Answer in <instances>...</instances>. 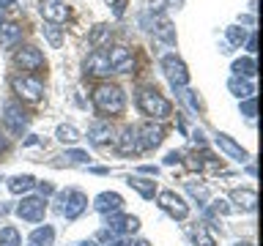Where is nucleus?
<instances>
[{"label":"nucleus","instance_id":"obj_30","mask_svg":"<svg viewBox=\"0 0 263 246\" xmlns=\"http://www.w3.org/2000/svg\"><path fill=\"white\" fill-rule=\"evenodd\" d=\"M123 221H126V216H123V213H118V211H112V213H107L104 224L110 227V230H115V233H123Z\"/></svg>","mask_w":263,"mask_h":246},{"label":"nucleus","instance_id":"obj_32","mask_svg":"<svg viewBox=\"0 0 263 246\" xmlns=\"http://www.w3.org/2000/svg\"><path fill=\"white\" fill-rule=\"evenodd\" d=\"M192 235H195V243H197V246H217V241L211 238V233H209L205 227H195Z\"/></svg>","mask_w":263,"mask_h":246},{"label":"nucleus","instance_id":"obj_9","mask_svg":"<svg viewBox=\"0 0 263 246\" xmlns=\"http://www.w3.org/2000/svg\"><path fill=\"white\" fill-rule=\"evenodd\" d=\"M3 120H6V126L11 129V134H22L25 126H28V112L22 110L20 104H6V110H3Z\"/></svg>","mask_w":263,"mask_h":246},{"label":"nucleus","instance_id":"obj_40","mask_svg":"<svg viewBox=\"0 0 263 246\" xmlns=\"http://www.w3.org/2000/svg\"><path fill=\"white\" fill-rule=\"evenodd\" d=\"M255 47H258V36L252 33V36L247 38V49H250V52H255Z\"/></svg>","mask_w":263,"mask_h":246},{"label":"nucleus","instance_id":"obj_38","mask_svg":"<svg viewBox=\"0 0 263 246\" xmlns=\"http://www.w3.org/2000/svg\"><path fill=\"white\" fill-rule=\"evenodd\" d=\"M123 8H126V0H115V6H112L115 16H121V14H123Z\"/></svg>","mask_w":263,"mask_h":246},{"label":"nucleus","instance_id":"obj_52","mask_svg":"<svg viewBox=\"0 0 263 246\" xmlns=\"http://www.w3.org/2000/svg\"><path fill=\"white\" fill-rule=\"evenodd\" d=\"M30 246H36V243H30Z\"/></svg>","mask_w":263,"mask_h":246},{"label":"nucleus","instance_id":"obj_36","mask_svg":"<svg viewBox=\"0 0 263 246\" xmlns=\"http://www.w3.org/2000/svg\"><path fill=\"white\" fill-rule=\"evenodd\" d=\"M241 112H244V115H247V118H250V120L255 118V98H247V101L241 104Z\"/></svg>","mask_w":263,"mask_h":246},{"label":"nucleus","instance_id":"obj_37","mask_svg":"<svg viewBox=\"0 0 263 246\" xmlns=\"http://www.w3.org/2000/svg\"><path fill=\"white\" fill-rule=\"evenodd\" d=\"M173 0H148V8H151V11H162L164 6H170Z\"/></svg>","mask_w":263,"mask_h":246},{"label":"nucleus","instance_id":"obj_3","mask_svg":"<svg viewBox=\"0 0 263 246\" xmlns=\"http://www.w3.org/2000/svg\"><path fill=\"white\" fill-rule=\"evenodd\" d=\"M14 93L22 98V101H39L41 96H44V82L39 77H30V74H25V77H16L14 79Z\"/></svg>","mask_w":263,"mask_h":246},{"label":"nucleus","instance_id":"obj_8","mask_svg":"<svg viewBox=\"0 0 263 246\" xmlns=\"http://www.w3.org/2000/svg\"><path fill=\"white\" fill-rule=\"evenodd\" d=\"M159 205L162 211H167L173 219H186L189 216V205L181 200L176 192H159Z\"/></svg>","mask_w":263,"mask_h":246},{"label":"nucleus","instance_id":"obj_28","mask_svg":"<svg viewBox=\"0 0 263 246\" xmlns=\"http://www.w3.org/2000/svg\"><path fill=\"white\" fill-rule=\"evenodd\" d=\"M225 36H228V41H230L233 47H241L244 41L250 38V36H247V30L238 28V25H233V28H225Z\"/></svg>","mask_w":263,"mask_h":246},{"label":"nucleus","instance_id":"obj_24","mask_svg":"<svg viewBox=\"0 0 263 246\" xmlns=\"http://www.w3.org/2000/svg\"><path fill=\"white\" fill-rule=\"evenodd\" d=\"M233 71H236V77H255V71H258L255 57H238L233 63Z\"/></svg>","mask_w":263,"mask_h":246},{"label":"nucleus","instance_id":"obj_19","mask_svg":"<svg viewBox=\"0 0 263 246\" xmlns=\"http://www.w3.org/2000/svg\"><path fill=\"white\" fill-rule=\"evenodd\" d=\"M20 38H22V25L0 22V44H3V47H14Z\"/></svg>","mask_w":263,"mask_h":246},{"label":"nucleus","instance_id":"obj_1","mask_svg":"<svg viewBox=\"0 0 263 246\" xmlns=\"http://www.w3.org/2000/svg\"><path fill=\"white\" fill-rule=\"evenodd\" d=\"M93 104L104 115H121L126 101H123V90L118 85L104 82V85H96V90H93Z\"/></svg>","mask_w":263,"mask_h":246},{"label":"nucleus","instance_id":"obj_20","mask_svg":"<svg viewBox=\"0 0 263 246\" xmlns=\"http://www.w3.org/2000/svg\"><path fill=\"white\" fill-rule=\"evenodd\" d=\"M126 183L135 189L137 194H143L145 200H151V197L156 194V180H148V178H143V175H129Z\"/></svg>","mask_w":263,"mask_h":246},{"label":"nucleus","instance_id":"obj_21","mask_svg":"<svg viewBox=\"0 0 263 246\" xmlns=\"http://www.w3.org/2000/svg\"><path fill=\"white\" fill-rule=\"evenodd\" d=\"M154 36L162 38L164 44H176V28L170 25V19H164V16H159V19H154Z\"/></svg>","mask_w":263,"mask_h":246},{"label":"nucleus","instance_id":"obj_16","mask_svg":"<svg viewBox=\"0 0 263 246\" xmlns=\"http://www.w3.org/2000/svg\"><path fill=\"white\" fill-rule=\"evenodd\" d=\"M121 205H123V197L118 192H102L93 200V208L99 213H112V211H121Z\"/></svg>","mask_w":263,"mask_h":246},{"label":"nucleus","instance_id":"obj_22","mask_svg":"<svg viewBox=\"0 0 263 246\" xmlns=\"http://www.w3.org/2000/svg\"><path fill=\"white\" fill-rule=\"evenodd\" d=\"M36 186V178L33 175H16L8 180V192L11 194H25V192H30V189Z\"/></svg>","mask_w":263,"mask_h":246},{"label":"nucleus","instance_id":"obj_5","mask_svg":"<svg viewBox=\"0 0 263 246\" xmlns=\"http://www.w3.org/2000/svg\"><path fill=\"white\" fill-rule=\"evenodd\" d=\"M47 211V200L44 197H25V200L16 205V216L25 221H41Z\"/></svg>","mask_w":263,"mask_h":246},{"label":"nucleus","instance_id":"obj_14","mask_svg":"<svg viewBox=\"0 0 263 246\" xmlns=\"http://www.w3.org/2000/svg\"><path fill=\"white\" fill-rule=\"evenodd\" d=\"M214 142H217V148H219L222 153H228L230 159H236V161H247V159H250V156H247V151L236 142L233 137H228V134H217V137H214Z\"/></svg>","mask_w":263,"mask_h":246},{"label":"nucleus","instance_id":"obj_13","mask_svg":"<svg viewBox=\"0 0 263 246\" xmlns=\"http://www.w3.org/2000/svg\"><path fill=\"white\" fill-rule=\"evenodd\" d=\"M85 208H88V197L82 192H66L63 194V216L66 219H77Z\"/></svg>","mask_w":263,"mask_h":246},{"label":"nucleus","instance_id":"obj_31","mask_svg":"<svg viewBox=\"0 0 263 246\" xmlns=\"http://www.w3.org/2000/svg\"><path fill=\"white\" fill-rule=\"evenodd\" d=\"M44 38L52 47H61L63 44V33H61V28H55V25H44Z\"/></svg>","mask_w":263,"mask_h":246},{"label":"nucleus","instance_id":"obj_2","mask_svg":"<svg viewBox=\"0 0 263 246\" xmlns=\"http://www.w3.org/2000/svg\"><path fill=\"white\" fill-rule=\"evenodd\" d=\"M137 107L143 110V115L156 118V120L170 118V112H173V104L162 93H156L154 88H143V90H140V93H137Z\"/></svg>","mask_w":263,"mask_h":246},{"label":"nucleus","instance_id":"obj_33","mask_svg":"<svg viewBox=\"0 0 263 246\" xmlns=\"http://www.w3.org/2000/svg\"><path fill=\"white\" fill-rule=\"evenodd\" d=\"M66 159H71V161H77V164H85L90 156L85 151H66Z\"/></svg>","mask_w":263,"mask_h":246},{"label":"nucleus","instance_id":"obj_42","mask_svg":"<svg viewBox=\"0 0 263 246\" xmlns=\"http://www.w3.org/2000/svg\"><path fill=\"white\" fill-rule=\"evenodd\" d=\"M39 189H41V194H52V192H55V189H52V183H44V180L39 183Z\"/></svg>","mask_w":263,"mask_h":246},{"label":"nucleus","instance_id":"obj_45","mask_svg":"<svg viewBox=\"0 0 263 246\" xmlns=\"http://www.w3.org/2000/svg\"><path fill=\"white\" fill-rule=\"evenodd\" d=\"M140 172H145V175H156V167H148V164H145V167H140Z\"/></svg>","mask_w":263,"mask_h":246},{"label":"nucleus","instance_id":"obj_44","mask_svg":"<svg viewBox=\"0 0 263 246\" xmlns=\"http://www.w3.org/2000/svg\"><path fill=\"white\" fill-rule=\"evenodd\" d=\"M6 148H8V137H6V131L0 129V151H6Z\"/></svg>","mask_w":263,"mask_h":246},{"label":"nucleus","instance_id":"obj_47","mask_svg":"<svg viewBox=\"0 0 263 246\" xmlns=\"http://www.w3.org/2000/svg\"><path fill=\"white\" fill-rule=\"evenodd\" d=\"M126 246H151L148 241H135V243H126Z\"/></svg>","mask_w":263,"mask_h":246},{"label":"nucleus","instance_id":"obj_39","mask_svg":"<svg viewBox=\"0 0 263 246\" xmlns=\"http://www.w3.org/2000/svg\"><path fill=\"white\" fill-rule=\"evenodd\" d=\"M178 159H181V153H176V151H173V153H167V156H164V164L170 167V164H176Z\"/></svg>","mask_w":263,"mask_h":246},{"label":"nucleus","instance_id":"obj_7","mask_svg":"<svg viewBox=\"0 0 263 246\" xmlns=\"http://www.w3.org/2000/svg\"><path fill=\"white\" fill-rule=\"evenodd\" d=\"M137 139H140V148H143V151H151V148H159L162 145L164 131H162L159 123L148 120V123H143V126L137 129Z\"/></svg>","mask_w":263,"mask_h":246},{"label":"nucleus","instance_id":"obj_6","mask_svg":"<svg viewBox=\"0 0 263 246\" xmlns=\"http://www.w3.org/2000/svg\"><path fill=\"white\" fill-rule=\"evenodd\" d=\"M107 60H110V69L115 74H129L132 69H135V57H132V52L123 44H115L110 47V52H107Z\"/></svg>","mask_w":263,"mask_h":246},{"label":"nucleus","instance_id":"obj_48","mask_svg":"<svg viewBox=\"0 0 263 246\" xmlns=\"http://www.w3.org/2000/svg\"><path fill=\"white\" fill-rule=\"evenodd\" d=\"M107 246H126L123 241H112V243H107Z\"/></svg>","mask_w":263,"mask_h":246},{"label":"nucleus","instance_id":"obj_49","mask_svg":"<svg viewBox=\"0 0 263 246\" xmlns=\"http://www.w3.org/2000/svg\"><path fill=\"white\" fill-rule=\"evenodd\" d=\"M80 246H96V243H93V241H82Z\"/></svg>","mask_w":263,"mask_h":246},{"label":"nucleus","instance_id":"obj_50","mask_svg":"<svg viewBox=\"0 0 263 246\" xmlns=\"http://www.w3.org/2000/svg\"><path fill=\"white\" fill-rule=\"evenodd\" d=\"M0 22H3V11H0Z\"/></svg>","mask_w":263,"mask_h":246},{"label":"nucleus","instance_id":"obj_43","mask_svg":"<svg viewBox=\"0 0 263 246\" xmlns=\"http://www.w3.org/2000/svg\"><path fill=\"white\" fill-rule=\"evenodd\" d=\"M186 164H189V170H200V167H203V161H200V159H195V156H192V159H189Z\"/></svg>","mask_w":263,"mask_h":246},{"label":"nucleus","instance_id":"obj_17","mask_svg":"<svg viewBox=\"0 0 263 246\" xmlns=\"http://www.w3.org/2000/svg\"><path fill=\"white\" fill-rule=\"evenodd\" d=\"M230 200H233L236 208H241V211H255L258 208V192H255V189H233Z\"/></svg>","mask_w":263,"mask_h":246},{"label":"nucleus","instance_id":"obj_10","mask_svg":"<svg viewBox=\"0 0 263 246\" xmlns=\"http://www.w3.org/2000/svg\"><path fill=\"white\" fill-rule=\"evenodd\" d=\"M14 60H16V66H20V69H25V71H39L41 66H44V55H41L36 47H22V49H16Z\"/></svg>","mask_w":263,"mask_h":246},{"label":"nucleus","instance_id":"obj_4","mask_svg":"<svg viewBox=\"0 0 263 246\" xmlns=\"http://www.w3.org/2000/svg\"><path fill=\"white\" fill-rule=\"evenodd\" d=\"M162 69H164V74H167V79H170L173 88H184L186 82H189L186 66H184V60H181V57H176V55H164V57H162Z\"/></svg>","mask_w":263,"mask_h":246},{"label":"nucleus","instance_id":"obj_34","mask_svg":"<svg viewBox=\"0 0 263 246\" xmlns=\"http://www.w3.org/2000/svg\"><path fill=\"white\" fill-rule=\"evenodd\" d=\"M189 194L197 197V200H209V192H205V186H195V183H189Z\"/></svg>","mask_w":263,"mask_h":246},{"label":"nucleus","instance_id":"obj_46","mask_svg":"<svg viewBox=\"0 0 263 246\" xmlns=\"http://www.w3.org/2000/svg\"><path fill=\"white\" fill-rule=\"evenodd\" d=\"M16 3H14V0H0V8H14Z\"/></svg>","mask_w":263,"mask_h":246},{"label":"nucleus","instance_id":"obj_41","mask_svg":"<svg viewBox=\"0 0 263 246\" xmlns=\"http://www.w3.org/2000/svg\"><path fill=\"white\" fill-rule=\"evenodd\" d=\"M214 208H217V213H228L230 211L228 205H225V200H217V202H214Z\"/></svg>","mask_w":263,"mask_h":246},{"label":"nucleus","instance_id":"obj_23","mask_svg":"<svg viewBox=\"0 0 263 246\" xmlns=\"http://www.w3.org/2000/svg\"><path fill=\"white\" fill-rule=\"evenodd\" d=\"M228 88L233 90V96H238V98H252V93H255L252 82H247L241 77H233V79L228 82Z\"/></svg>","mask_w":263,"mask_h":246},{"label":"nucleus","instance_id":"obj_25","mask_svg":"<svg viewBox=\"0 0 263 246\" xmlns=\"http://www.w3.org/2000/svg\"><path fill=\"white\" fill-rule=\"evenodd\" d=\"M52 238H55V230L44 224V227H36V230L30 233V243H36V246L44 243V246H49V243H52Z\"/></svg>","mask_w":263,"mask_h":246},{"label":"nucleus","instance_id":"obj_15","mask_svg":"<svg viewBox=\"0 0 263 246\" xmlns=\"http://www.w3.org/2000/svg\"><path fill=\"white\" fill-rule=\"evenodd\" d=\"M88 139H90L93 145H107V142H112V139H115L112 123H110V120H96L93 126H90V131H88Z\"/></svg>","mask_w":263,"mask_h":246},{"label":"nucleus","instance_id":"obj_51","mask_svg":"<svg viewBox=\"0 0 263 246\" xmlns=\"http://www.w3.org/2000/svg\"><path fill=\"white\" fill-rule=\"evenodd\" d=\"M0 213H3V208H0Z\"/></svg>","mask_w":263,"mask_h":246},{"label":"nucleus","instance_id":"obj_26","mask_svg":"<svg viewBox=\"0 0 263 246\" xmlns=\"http://www.w3.org/2000/svg\"><path fill=\"white\" fill-rule=\"evenodd\" d=\"M55 137L61 139V142H77V139H80V129L71 126V123H61L58 131H55Z\"/></svg>","mask_w":263,"mask_h":246},{"label":"nucleus","instance_id":"obj_29","mask_svg":"<svg viewBox=\"0 0 263 246\" xmlns=\"http://www.w3.org/2000/svg\"><path fill=\"white\" fill-rule=\"evenodd\" d=\"M107 36H110V28H107V25H96V28L90 30V36H88V44L90 47H99Z\"/></svg>","mask_w":263,"mask_h":246},{"label":"nucleus","instance_id":"obj_18","mask_svg":"<svg viewBox=\"0 0 263 246\" xmlns=\"http://www.w3.org/2000/svg\"><path fill=\"white\" fill-rule=\"evenodd\" d=\"M118 151L121 153H140L143 148H140V139H137V129L135 126H126L121 131V137H118Z\"/></svg>","mask_w":263,"mask_h":246},{"label":"nucleus","instance_id":"obj_12","mask_svg":"<svg viewBox=\"0 0 263 246\" xmlns=\"http://www.w3.org/2000/svg\"><path fill=\"white\" fill-rule=\"evenodd\" d=\"M85 74H90V77H110L112 69H110V60H107V52L93 49L85 60Z\"/></svg>","mask_w":263,"mask_h":246},{"label":"nucleus","instance_id":"obj_27","mask_svg":"<svg viewBox=\"0 0 263 246\" xmlns=\"http://www.w3.org/2000/svg\"><path fill=\"white\" fill-rule=\"evenodd\" d=\"M0 246H22V238L14 227H3L0 230Z\"/></svg>","mask_w":263,"mask_h":246},{"label":"nucleus","instance_id":"obj_11","mask_svg":"<svg viewBox=\"0 0 263 246\" xmlns=\"http://www.w3.org/2000/svg\"><path fill=\"white\" fill-rule=\"evenodd\" d=\"M39 11L49 25H61V22H66V16H69V8H66L63 0H41Z\"/></svg>","mask_w":263,"mask_h":246},{"label":"nucleus","instance_id":"obj_35","mask_svg":"<svg viewBox=\"0 0 263 246\" xmlns=\"http://www.w3.org/2000/svg\"><path fill=\"white\" fill-rule=\"evenodd\" d=\"M137 230H140V219L126 216V221H123V233H137Z\"/></svg>","mask_w":263,"mask_h":246}]
</instances>
